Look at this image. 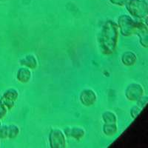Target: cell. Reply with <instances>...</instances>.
I'll return each mask as SVG.
<instances>
[{"label":"cell","instance_id":"12","mask_svg":"<svg viewBox=\"0 0 148 148\" xmlns=\"http://www.w3.org/2000/svg\"><path fill=\"white\" fill-rule=\"evenodd\" d=\"M1 97H2L5 99H7L8 101L16 103V101L18 99V90H16L14 88H10V89H8L5 91Z\"/></svg>","mask_w":148,"mask_h":148},{"label":"cell","instance_id":"16","mask_svg":"<svg viewBox=\"0 0 148 148\" xmlns=\"http://www.w3.org/2000/svg\"><path fill=\"white\" fill-rule=\"evenodd\" d=\"M8 126L2 125L0 127V139H8Z\"/></svg>","mask_w":148,"mask_h":148},{"label":"cell","instance_id":"3","mask_svg":"<svg viewBox=\"0 0 148 148\" xmlns=\"http://www.w3.org/2000/svg\"><path fill=\"white\" fill-rule=\"evenodd\" d=\"M125 7L130 14L136 19H143L147 16V0H128Z\"/></svg>","mask_w":148,"mask_h":148},{"label":"cell","instance_id":"19","mask_svg":"<svg viewBox=\"0 0 148 148\" xmlns=\"http://www.w3.org/2000/svg\"><path fill=\"white\" fill-rule=\"evenodd\" d=\"M2 121H1V119H0V127H1V126H2Z\"/></svg>","mask_w":148,"mask_h":148},{"label":"cell","instance_id":"8","mask_svg":"<svg viewBox=\"0 0 148 148\" xmlns=\"http://www.w3.org/2000/svg\"><path fill=\"white\" fill-rule=\"evenodd\" d=\"M20 64L30 70L36 69L38 66V62L36 56L33 54H27L20 59Z\"/></svg>","mask_w":148,"mask_h":148},{"label":"cell","instance_id":"13","mask_svg":"<svg viewBox=\"0 0 148 148\" xmlns=\"http://www.w3.org/2000/svg\"><path fill=\"white\" fill-rule=\"evenodd\" d=\"M117 130H118L117 123H110V124L104 123V126H103V133L108 136H112L115 135Z\"/></svg>","mask_w":148,"mask_h":148},{"label":"cell","instance_id":"4","mask_svg":"<svg viewBox=\"0 0 148 148\" xmlns=\"http://www.w3.org/2000/svg\"><path fill=\"white\" fill-rule=\"evenodd\" d=\"M49 141L50 146L52 148H62L67 146L66 136L64 132L57 128L51 130L49 135Z\"/></svg>","mask_w":148,"mask_h":148},{"label":"cell","instance_id":"10","mask_svg":"<svg viewBox=\"0 0 148 148\" xmlns=\"http://www.w3.org/2000/svg\"><path fill=\"white\" fill-rule=\"evenodd\" d=\"M137 61V56L134 53L131 51H127L121 56V62L125 66H133L136 64Z\"/></svg>","mask_w":148,"mask_h":148},{"label":"cell","instance_id":"5","mask_svg":"<svg viewBox=\"0 0 148 148\" xmlns=\"http://www.w3.org/2000/svg\"><path fill=\"white\" fill-rule=\"evenodd\" d=\"M144 94V89L141 84L138 83L130 84L125 90V96L128 100L132 101H137L141 99Z\"/></svg>","mask_w":148,"mask_h":148},{"label":"cell","instance_id":"2","mask_svg":"<svg viewBox=\"0 0 148 148\" xmlns=\"http://www.w3.org/2000/svg\"><path fill=\"white\" fill-rule=\"evenodd\" d=\"M142 19H133L128 15H121L118 18V26L120 33L123 36H129L137 34Z\"/></svg>","mask_w":148,"mask_h":148},{"label":"cell","instance_id":"7","mask_svg":"<svg viewBox=\"0 0 148 148\" xmlns=\"http://www.w3.org/2000/svg\"><path fill=\"white\" fill-rule=\"evenodd\" d=\"M64 133L65 136L70 138H73L76 141H80L85 136L84 130L79 127H66L64 130Z\"/></svg>","mask_w":148,"mask_h":148},{"label":"cell","instance_id":"17","mask_svg":"<svg viewBox=\"0 0 148 148\" xmlns=\"http://www.w3.org/2000/svg\"><path fill=\"white\" fill-rule=\"evenodd\" d=\"M8 111V110L6 108V107L4 106L3 104L0 102V119L2 120L5 118L7 115Z\"/></svg>","mask_w":148,"mask_h":148},{"label":"cell","instance_id":"14","mask_svg":"<svg viewBox=\"0 0 148 148\" xmlns=\"http://www.w3.org/2000/svg\"><path fill=\"white\" fill-rule=\"evenodd\" d=\"M102 120L105 124H110V123H117V117L113 112L106 111L103 113Z\"/></svg>","mask_w":148,"mask_h":148},{"label":"cell","instance_id":"6","mask_svg":"<svg viewBox=\"0 0 148 148\" xmlns=\"http://www.w3.org/2000/svg\"><path fill=\"white\" fill-rule=\"evenodd\" d=\"M96 100H97V96L92 90L85 89L82 91L80 94V101L84 106H92L96 103Z\"/></svg>","mask_w":148,"mask_h":148},{"label":"cell","instance_id":"18","mask_svg":"<svg viewBox=\"0 0 148 148\" xmlns=\"http://www.w3.org/2000/svg\"><path fill=\"white\" fill-rule=\"evenodd\" d=\"M110 1L113 5H119V6H124L127 3L128 0H110Z\"/></svg>","mask_w":148,"mask_h":148},{"label":"cell","instance_id":"15","mask_svg":"<svg viewBox=\"0 0 148 148\" xmlns=\"http://www.w3.org/2000/svg\"><path fill=\"white\" fill-rule=\"evenodd\" d=\"M8 126V139H14L18 136L20 133V129L17 125H10Z\"/></svg>","mask_w":148,"mask_h":148},{"label":"cell","instance_id":"1","mask_svg":"<svg viewBox=\"0 0 148 148\" xmlns=\"http://www.w3.org/2000/svg\"><path fill=\"white\" fill-rule=\"evenodd\" d=\"M118 25L113 21H108L104 23L100 33L99 42L101 52L105 54L113 53L118 44L119 36Z\"/></svg>","mask_w":148,"mask_h":148},{"label":"cell","instance_id":"11","mask_svg":"<svg viewBox=\"0 0 148 148\" xmlns=\"http://www.w3.org/2000/svg\"><path fill=\"white\" fill-rule=\"evenodd\" d=\"M138 102V104L136 105V106L133 107L131 109V111H130V114H131L132 117L133 118H136L137 116L139 115V113H141V110L143 109L144 107L146 105V104L147 103V97H142L141 99L137 101Z\"/></svg>","mask_w":148,"mask_h":148},{"label":"cell","instance_id":"9","mask_svg":"<svg viewBox=\"0 0 148 148\" xmlns=\"http://www.w3.org/2000/svg\"><path fill=\"white\" fill-rule=\"evenodd\" d=\"M32 76V73L30 69L25 67H22L18 69L16 73V79L19 82L25 84L30 82Z\"/></svg>","mask_w":148,"mask_h":148}]
</instances>
